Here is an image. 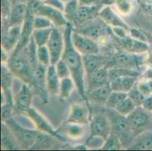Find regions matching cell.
I'll use <instances>...</instances> for the list:
<instances>
[{
    "label": "cell",
    "instance_id": "25",
    "mask_svg": "<svg viewBox=\"0 0 152 151\" xmlns=\"http://www.w3.org/2000/svg\"><path fill=\"white\" fill-rule=\"evenodd\" d=\"M136 84V77L125 76L116 78L110 81V86L112 91H122L128 93Z\"/></svg>",
    "mask_w": 152,
    "mask_h": 151
},
{
    "label": "cell",
    "instance_id": "23",
    "mask_svg": "<svg viewBox=\"0 0 152 151\" xmlns=\"http://www.w3.org/2000/svg\"><path fill=\"white\" fill-rule=\"evenodd\" d=\"M111 91L110 83H108L107 85L98 87L86 92L87 100L95 104L104 105Z\"/></svg>",
    "mask_w": 152,
    "mask_h": 151
},
{
    "label": "cell",
    "instance_id": "53",
    "mask_svg": "<svg viewBox=\"0 0 152 151\" xmlns=\"http://www.w3.org/2000/svg\"><path fill=\"white\" fill-rule=\"evenodd\" d=\"M117 0H101V3L104 6H110L111 5L115 3Z\"/></svg>",
    "mask_w": 152,
    "mask_h": 151
},
{
    "label": "cell",
    "instance_id": "30",
    "mask_svg": "<svg viewBox=\"0 0 152 151\" xmlns=\"http://www.w3.org/2000/svg\"><path fill=\"white\" fill-rule=\"evenodd\" d=\"M54 138L55 137L44 132L38 131L35 143L31 148L33 149H49L52 147L54 144Z\"/></svg>",
    "mask_w": 152,
    "mask_h": 151
},
{
    "label": "cell",
    "instance_id": "7",
    "mask_svg": "<svg viewBox=\"0 0 152 151\" xmlns=\"http://www.w3.org/2000/svg\"><path fill=\"white\" fill-rule=\"evenodd\" d=\"M74 30L95 41L99 42L106 39V34L107 33L106 23L99 17L86 22L76 28L74 27Z\"/></svg>",
    "mask_w": 152,
    "mask_h": 151
},
{
    "label": "cell",
    "instance_id": "47",
    "mask_svg": "<svg viewBox=\"0 0 152 151\" xmlns=\"http://www.w3.org/2000/svg\"><path fill=\"white\" fill-rule=\"evenodd\" d=\"M44 3L51 5L54 8H58V9L62 11V12H64V5H65V3L62 0H46Z\"/></svg>",
    "mask_w": 152,
    "mask_h": 151
},
{
    "label": "cell",
    "instance_id": "9",
    "mask_svg": "<svg viewBox=\"0 0 152 151\" xmlns=\"http://www.w3.org/2000/svg\"><path fill=\"white\" fill-rule=\"evenodd\" d=\"M46 45L51 55V64L55 65L61 59L65 45L64 33H61L57 27H53L52 29L50 39Z\"/></svg>",
    "mask_w": 152,
    "mask_h": 151
},
{
    "label": "cell",
    "instance_id": "27",
    "mask_svg": "<svg viewBox=\"0 0 152 151\" xmlns=\"http://www.w3.org/2000/svg\"><path fill=\"white\" fill-rule=\"evenodd\" d=\"M27 15V4H19L12 6L9 27L11 26H22Z\"/></svg>",
    "mask_w": 152,
    "mask_h": 151
},
{
    "label": "cell",
    "instance_id": "14",
    "mask_svg": "<svg viewBox=\"0 0 152 151\" xmlns=\"http://www.w3.org/2000/svg\"><path fill=\"white\" fill-rule=\"evenodd\" d=\"M47 67L39 63L34 70V82L31 87L35 89L36 93L39 96L43 104L48 103L49 92L46 86V71Z\"/></svg>",
    "mask_w": 152,
    "mask_h": 151
},
{
    "label": "cell",
    "instance_id": "26",
    "mask_svg": "<svg viewBox=\"0 0 152 151\" xmlns=\"http://www.w3.org/2000/svg\"><path fill=\"white\" fill-rule=\"evenodd\" d=\"M129 150H152V130L145 131L135 137Z\"/></svg>",
    "mask_w": 152,
    "mask_h": 151
},
{
    "label": "cell",
    "instance_id": "19",
    "mask_svg": "<svg viewBox=\"0 0 152 151\" xmlns=\"http://www.w3.org/2000/svg\"><path fill=\"white\" fill-rule=\"evenodd\" d=\"M86 77L87 87L86 88V92L94 89V88L110 83L108 77V68L106 66L95 70L92 74L86 76Z\"/></svg>",
    "mask_w": 152,
    "mask_h": 151
},
{
    "label": "cell",
    "instance_id": "18",
    "mask_svg": "<svg viewBox=\"0 0 152 151\" xmlns=\"http://www.w3.org/2000/svg\"><path fill=\"white\" fill-rule=\"evenodd\" d=\"M118 39L120 40V45L121 48L125 52L129 53L142 55V54H146L150 49L148 42L135 39L129 35L124 39Z\"/></svg>",
    "mask_w": 152,
    "mask_h": 151
},
{
    "label": "cell",
    "instance_id": "29",
    "mask_svg": "<svg viewBox=\"0 0 152 151\" xmlns=\"http://www.w3.org/2000/svg\"><path fill=\"white\" fill-rule=\"evenodd\" d=\"M62 131L67 137L72 138V139H80V138H83L85 134V128L83 125L75 124V123L67 122L62 127Z\"/></svg>",
    "mask_w": 152,
    "mask_h": 151
},
{
    "label": "cell",
    "instance_id": "51",
    "mask_svg": "<svg viewBox=\"0 0 152 151\" xmlns=\"http://www.w3.org/2000/svg\"><path fill=\"white\" fill-rule=\"evenodd\" d=\"M9 53L8 52H6L4 48H1V62L2 63H7L8 60H9Z\"/></svg>",
    "mask_w": 152,
    "mask_h": 151
},
{
    "label": "cell",
    "instance_id": "13",
    "mask_svg": "<svg viewBox=\"0 0 152 151\" xmlns=\"http://www.w3.org/2000/svg\"><path fill=\"white\" fill-rule=\"evenodd\" d=\"M32 98L31 86L29 84L23 82L18 91L14 95L13 106L15 112L19 114L26 113L31 106Z\"/></svg>",
    "mask_w": 152,
    "mask_h": 151
},
{
    "label": "cell",
    "instance_id": "32",
    "mask_svg": "<svg viewBox=\"0 0 152 151\" xmlns=\"http://www.w3.org/2000/svg\"><path fill=\"white\" fill-rule=\"evenodd\" d=\"M74 88H76V84L71 77L61 79L60 82L59 96L63 99L69 98L74 91Z\"/></svg>",
    "mask_w": 152,
    "mask_h": 151
},
{
    "label": "cell",
    "instance_id": "37",
    "mask_svg": "<svg viewBox=\"0 0 152 151\" xmlns=\"http://www.w3.org/2000/svg\"><path fill=\"white\" fill-rule=\"evenodd\" d=\"M122 148H124V147L120 138L116 135L111 133L110 136L105 140L102 149L106 150H119Z\"/></svg>",
    "mask_w": 152,
    "mask_h": 151
},
{
    "label": "cell",
    "instance_id": "55",
    "mask_svg": "<svg viewBox=\"0 0 152 151\" xmlns=\"http://www.w3.org/2000/svg\"><path fill=\"white\" fill-rule=\"evenodd\" d=\"M62 1H63V2H64V3H66V2H68L69 0H62Z\"/></svg>",
    "mask_w": 152,
    "mask_h": 151
},
{
    "label": "cell",
    "instance_id": "10",
    "mask_svg": "<svg viewBox=\"0 0 152 151\" xmlns=\"http://www.w3.org/2000/svg\"><path fill=\"white\" fill-rule=\"evenodd\" d=\"M71 39L74 48L82 55L99 53V43L95 40L73 30Z\"/></svg>",
    "mask_w": 152,
    "mask_h": 151
},
{
    "label": "cell",
    "instance_id": "1",
    "mask_svg": "<svg viewBox=\"0 0 152 151\" xmlns=\"http://www.w3.org/2000/svg\"><path fill=\"white\" fill-rule=\"evenodd\" d=\"M74 30V25L70 22L64 27V50L61 59H63L68 65L71 73V77L76 84V88L80 95L86 101L87 100L86 90L85 85V68H84L83 55L74 48L72 42L71 36Z\"/></svg>",
    "mask_w": 152,
    "mask_h": 151
},
{
    "label": "cell",
    "instance_id": "28",
    "mask_svg": "<svg viewBox=\"0 0 152 151\" xmlns=\"http://www.w3.org/2000/svg\"><path fill=\"white\" fill-rule=\"evenodd\" d=\"M2 142H1V147L5 150H14L20 148V145L17 142L12 133L7 127L6 125L2 123Z\"/></svg>",
    "mask_w": 152,
    "mask_h": 151
},
{
    "label": "cell",
    "instance_id": "42",
    "mask_svg": "<svg viewBox=\"0 0 152 151\" xmlns=\"http://www.w3.org/2000/svg\"><path fill=\"white\" fill-rule=\"evenodd\" d=\"M52 22L48 18L42 16H35L34 20V30H42V29L50 28L52 27Z\"/></svg>",
    "mask_w": 152,
    "mask_h": 151
},
{
    "label": "cell",
    "instance_id": "2",
    "mask_svg": "<svg viewBox=\"0 0 152 151\" xmlns=\"http://www.w3.org/2000/svg\"><path fill=\"white\" fill-rule=\"evenodd\" d=\"M6 63L15 77L21 80L22 82L32 86L34 82V68L29 55L27 45L24 47L18 45L10 54Z\"/></svg>",
    "mask_w": 152,
    "mask_h": 151
},
{
    "label": "cell",
    "instance_id": "34",
    "mask_svg": "<svg viewBox=\"0 0 152 151\" xmlns=\"http://www.w3.org/2000/svg\"><path fill=\"white\" fill-rule=\"evenodd\" d=\"M79 6V0H69L64 5V14L67 20L71 23H74L76 20Z\"/></svg>",
    "mask_w": 152,
    "mask_h": 151
},
{
    "label": "cell",
    "instance_id": "43",
    "mask_svg": "<svg viewBox=\"0 0 152 151\" xmlns=\"http://www.w3.org/2000/svg\"><path fill=\"white\" fill-rule=\"evenodd\" d=\"M1 110H2L1 116H2V123H5L8 120L12 118V116H13L14 112H15L13 104L9 103V102L3 104H2Z\"/></svg>",
    "mask_w": 152,
    "mask_h": 151
},
{
    "label": "cell",
    "instance_id": "6",
    "mask_svg": "<svg viewBox=\"0 0 152 151\" xmlns=\"http://www.w3.org/2000/svg\"><path fill=\"white\" fill-rule=\"evenodd\" d=\"M145 54L138 55V54L129 53L124 51L115 54L107 62V68L110 67H126V68L136 69L139 66L147 61L148 57L145 58Z\"/></svg>",
    "mask_w": 152,
    "mask_h": 151
},
{
    "label": "cell",
    "instance_id": "17",
    "mask_svg": "<svg viewBox=\"0 0 152 151\" xmlns=\"http://www.w3.org/2000/svg\"><path fill=\"white\" fill-rule=\"evenodd\" d=\"M104 5H80L77 11V18L74 23V27H77L83 23L92 20L99 17L100 10Z\"/></svg>",
    "mask_w": 152,
    "mask_h": 151
},
{
    "label": "cell",
    "instance_id": "56",
    "mask_svg": "<svg viewBox=\"0 0 152 151\" xmlns=\"http://www.w3.org/2000/svg\"><path fill=\"white\" fill-rule=\"evenodd\" d=\"M38 1H40V2H45L46 0H38Z\"/></svg>",
    "mask_w": 152,
    "mask_h": 151
},
{
    "label": "cell",
    "instance_id": "8",
    "mask_svg": "<svg viewBox=\"0 0 152 151\" xmlns=\"http://www.w3.org/2000/svg\"><path fill=\"white\" fill-rule=\"evenodd\" d=\"M35 15L45 17L50 20L55 27H65L69 23L64 12L44 2H40L39 4L35 11Z\"/></svg>",
    "mask_w": 152,
    "mask_h": 151
},
{
    "label": "cell",
    "instance_id": "31",
    "mask_svg": "<svg viewBox=\"0 0 152 151\" xmlns=\"http://www.w3.org/2000/svg\"><path fill=\"white\" fill-rule=\"evenodd\" d=\"M139 75H140V73L136 69L126 68V67H110V68H108V77L110 81L121 77L133 76V77H137Z\"/></svg>",
    "mask_w": 152,
    "mask_h": 151
},
{
    "label": "cell",
    "instance_id": "5",
    "mask_svg": "<svg viewBox=\"0 0 152 151\" xmlns=\"http://www.w3.org/2000/svg\"><path fill=\"white\" fill-rule=\"evenodd\" d=\"M4 123L9 128L20 148L29 149L33 147L38 134L37 130L24 128L13 118L9 119Z\"/></svg>",
    "mask_w": 152,
    "mask_h": 151
},
{
    "label": "cell",
    "instance_id": "24",
    "mask_svg": "<svg viewBox=\"0 0 152 151\" xmlns=\"http://www.w3.org/2000/svg\"><path fill=\"white\" fill-rule=\"evenodd\" d=\"M61 79L56 72L55 65L50 64L47 67L46 86L49 95L51 96L59 95Z\"/></svg>",
    "mask_w": 152,
    "mask_h": 151
},
{
    "label": "cell",
    "instance_id": "38",
    "mask_svg": "<svg viewBox=\"0 0 152 151\" xmlns=\"http://www.w3.org/2000/svg\"><path fill=\"white\" fill-rule=\"evenodd\" d=\"M37 55L39 63L45 66H49L51 64V55L47 45L37 47Z\"/></svg>",
    "mask_w": 152,
    "mask_h": 151
},
{
    "label": "cell",
    "instance_id": "3",
    "mask_svg": "<svg viewBox=\"0 0 152 151\" xmlns=\"http://www.w3.org/2000/svg\"><path fill=\"white\" fill-rule=\"evenodd\" d=\"M109 110L110 113L107 116L111 124V133L120 138L124 147L128 149L133 142L135 136L129 126L127 117L118 113L115 110Z\"/></svg>",
    "mask_w": 152,
    "mask_h": 151
},
{
    "label": "cell",
    "instance_id": "48",
    "mask_svg": "<svg viewBox=\"0 0 152 151\" xmlns=\"http://www.w3.org/2000/svg\"><path fill=\"white\" fill-rule=\"evenodd\" d=\"M142 107L145 110L152 113V95L145 97L142 104Z\"/></svg>",
    "mask_w": 152,
    "mask_h": 151
},
{
    "label": "cell",
    "instance_id": "49",
    "mask_svg": "<svg viewBox=\"0 0 152 151\" xmlns=\"http://www.w3.org/2000/svg\"><path fill=\"white\" fill-rule=\"evenodd\" d=\"M140 5L142 7V11L148 18L152 19V5L151 4H146L140 2Z\"/></svg>",
    "mask_w": 152,
    "mask_h": 151
},
{
    "label": "cell",
    "instance_id": "35",
    "mask_svg": "<svg viewBox=\"0 0 152 151\" xmlns=\"http://www.w3.org/2000/svg\"><path fill=\"white\" fill-rule=\"evenodd\" d=\"M127 97H128V93H125V92H122V91H112L111 93L109 95L108 98H107L104 106L107 109L115 110V108L117 107V105Z\"/></svg>",
    "mask_w": 152,
    "mask_h": 151
},
{
    "label": "cell",
    "instance_id": "44",
    "mask_svg": "<svg viewBox=\"0 0 152 151\" xmlns=\"http://www.w3.org/2000/svg\"><path fill=\"white\" fill-rule=\"evenodd\" d=\"M137 86L141 92L145 96L152 95V79L142 80L137 83Z\"/></svg>",
    "mask_w": 152,
    "mask_h": 151
},
{
    "label": "cell",
    "instance_id": "16",
    "mask_svg": "<svg viewBox=\"0 0 152 151\" xmlns=\"http://www.w3.org/2000/svg\"><path fill=\"white\" fill-rule=\"evenodd\" d=\"M14 74L11 71L7 63L1 65V92L5 95L7 102L13 104L14 95L12 88L14 83Z\"/></svg>",
    "mask_w": 152,
    "mask_h": 151
},
{
    "label": "cell",
    "instance_id": "4",
    "mask_svg": "<svg viewBox=\"0 0 152 151\" xmlns=\"http://www.w3.org/2000/svg\"><path fill=\"white\" fill-rule=\"evenodd\" d=\"M126 117L135 138L152 130V113L145 110L142 106L136 107Z\"/></svg>",
    "mask_w": 152,
    "mask_h": 151
},
{
    "label": "cell",
    "instance_id": "52",
    "mask_svg": "<svg viewBox=\"0 0 152 151\" xmlns=\"http://www.w3.org/2000/svg\"><path fill=\"white\" fill-rule=\"evenodd\" d=\"M29 0H9L12 6L16 5H19V4H27Z\"/></svg>",
    "mask_w": 152,
    "mask_h": 151
},
{
    "label": "cell",
    "instance_id": "12",
    "mask_svg": "<svg viewBox=\"0 0 152 151\" xmlns=\"http://www.w3.org/2000/svg\"><path fill=\"white\" fill-rule=\"evenodd\" d=\"M90 136L101 137L106 140L111 134V124L108 116L102 113L92 116L89 124Z\"/></svg>",
    "mask_w": 152,
    "mask_h": 151
},
{
    "label": "cell",
    "instance_id": "22",
    "mask_svg": "<svg viewBox=\"0 0 152 151\" xmlns=\"http://www.w3.org/2000/svg\"><path fill=\"white\" fill-rule=\"evenodd\" d=\"M99 17L104 21L106 24L111 27H124L127 30H129L130 29L121 17L110 8V6L102 7L99 12Z\"/></svg>",
    "mask_w": 152,
    "mask_h": 151
},
{
    "label": "cell",
    "instance_id": "54",
    "mask_svg": "<svg viewBox=\"0 0 152 151\" xmlns=\"http://www.w3.org/2000/svg\"><path fill=\"white\" fill-rule=\"evenodd\" d=\"M140 2L146 4H151L152 5V0H140Z\"/></svg>",
    "mask_w": 152,
    "mask_h": 151
},
{
    "label": "cell",
    "instance_id": "11",
    "mask_svg": "<svg viewBox=\"0 0 152 151\" xmlns=\"http://www.w3.org/2000/svg\"><path fill=\"white\" fill-rule=\"evenodd\" d=\"M25 114L28 116L32 123H34L37 131L46 133V134H49V135H51L52 136L58 138L60 141H64L63 137L59 135L58 132L56 130H55V128L48 122V120L39 112L37 111L35 108L30 107L27 110V111L26 112Z\"/></svg>",
    "mask_w": 152,
    "mask_h": 151
},
{
    "label": "cell",
    "instance_id": "45",
    "mask_svg": "<svg viewBox=\"0 0 152 151\" xmlns=\"http://www.w3.org/2000/svg\"><path fill=\"white\" fill-rule=\"evenodd\" d=\"M129 34L131 37L135 39L140 40V41L145 42H148V36L143 33L142 31H141L140 30L136 28H130L129 29Z\"/></svg>",
    "mask_w": 152,
    "mask_h": 151
},
{
    "label": "cell",
    "instance_id": "33",
    "mask_svg": "<svg viewBox=\"0 0 152 151\" xmlns=\"http://www.w3.org/2000/svg\"><path fill=\"white\" fill-rule=\"evenodd\" d=\"M52 29L53 27L42 29V30H34L32 36L34 38L37 47L47 45L52 34Z\"/></svg>",
    "mask_w": 152,
    "mask_h": 151
},
{
    "label": "cell",
    "instance_id": "20",
    "mask_svg": "<svg viewBox=\"0 0 152 151\" xmlns=\"http://www.w3.org/2000/svg\"><path fill=\"white\" fill-rule=\"evenodd\" d=\"M89 110L85 105L73 104L67 118L68 123L86 125L89 122Z\"/></svg>",
    "mask_w": 152,
    "mask_h": 151
},
{
    "label": "cell",
    "instance_id": "21",
    "mask_svg": "<svg viewBox=\"0 0 152 151\" xmlns=\"http://www.w3.org/2000/svg\"><path fill=\"white\" fill-rule=\"evenodd\" d=\"M83 61L86 76H89L95 70L105 66L108 62L109 58L99 54H95V55H83Z\"/></svg>",
    "mask_w": 152,
    "mask_h": 151
},
{
    "label": "cell",
    "instance_id": "41",
    "mask_svg": "<svg viewBox=\"0 0 152 151\" xmlns=\"http://www.w3.org/2000/svg\"><path fill=\"white\" fill-rule=\"evenodd\" d=\"M55 65V68H56V72H57L61 80L66 78V77H71V73H70V70L69 68L68 65L63 59H60Z\"/></svg>",
    "mask_w": 152,
    "mask_h": 151
},
{
    "label": "cell",
    "instance_id": "15",
    "mask_svg": "<svg viewBox=\"0 0 152 151\" xmlns=\"http://www.w3.org/2000/svg\"><path fill=\"white\" fill-rule=\"evenodd\" d=\"M21 37V26H11L6 30H2V48L12 53L19 44Z\"/></svg>",
    "mask_w": 152,
    "mask_h": 151
},
{
    "label": "cell",
    "instance_id": "39",
    "mask_svg": "<svg viewBox=\"0 0 152 151\" xmlns=\"http://www.w3.org/2000/svg\"><path fill=\"white\" fill-rule=\"evenodd\" d=\"M117 10L123 16H127L132 10V3L131 0H117L114 3Z\"/></svg>",
    "mask_w": 152,
    "mask_h": 151
},
{
    "label": "cell",
    "instance_id": "50",
    "mask_svg": "<svg viewBox=\"0 0 152 151\" xmlns=\"http://www.w3.org/2000/svg\"><path fill=\"white\" fill-rule=\"evenodd\" d=\"M80 5H102L101 0H79Z\"/></svg>",
    "mask_w": 152,
    "mask_h": 151
},
{
    "label": "cell",
    "instance_id": "36",
    "mask_svg": "<svg viewBox=\"0 0 152 151\" xmlns=\"http://www.w3.org/2000/svg\"><path fill=\"white\" fill-rule=\"evenodd\" d=\"M136 107L137 106L135 105L133 101L129 97H127L117 105V107L115 108V110L120 114L127 116L135 110Z\"/></svg>",
    "mask_w": 152,
    "mask_h": 151
},
{
    "label": "cell",
    "instance_id": "40",
    "mask_svg": "<svg viewBox=\"0 0 152 151\" xmlns=\"http://www.w3.org/2000/svg\"><path fill=\"white\" fill-rule=\"evenodd\" d=\"M128 97L133 101L134 103L137 107L142 106V104L143 101L145 98V95L141 92L137 86V83L133 86V88L128 92Z\"/></svg>",
    "mask_w": 152,
    "mask_h": 151
},
{
    "label": "cell",
    "instance_id": "46",
    "mask_svg": "<svg viewBox=\"0 0 152 151\" xmlns=\"http://www.w3.org/2000/svg\"><path fill=\"white\" fill-rule=\"evenodd\" d=\"M111 30L113 33H114V35L118 39H124L129 36L128 33H127V31H129V30H126L124 27H111Z\"/></svg>",
    "mask_w": 152,
    "mask_h": 151
}]
</instances>
